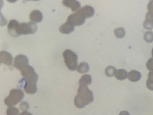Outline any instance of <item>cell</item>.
<instances>
[{
    "mask_svg": "<svg viewBox=\"0 0 153 115\" xmlns=\"http://www.w3.org/2000/svg\"><path fill=\"white\" fill-rule=\"evenodd\" d=\"M94 100L93 92L87 86L79 85L77 94L75 96L74 103L79 108H82L92 102Z\"/></svg>",
    "mask_w": 153,
    "mask_h": 115,
    "instance_id": "obj_1",
    "label": "cell"
},
{
    "mask_svg": "<svg viewBox=\"0 0 153 115\" xmlns=\"http://www.w3.org/2000/svg\"><path fill=\"white\" fill-rule=\"evenodd\" d=\"M65 63L70 70H76L78 66V57L77 55L69 49L65 50L63 53Z\"/></svg>",
    "mask_w": 153,
    "mask_h": 115,
    "instance_id": "obj_2",
    "label": "cell"
},
{
    "mask_svg": "<svg viewBox=\"0 0 153 115\" xmlns=\"http://www.w3.org/2000/svg\"><path fill=\"white\" fill-rule=\"evenodd\" d=\"M24 94L22 90L19 89H13L10 92L9 95L4 100L5 104L10 107L15 105L22 101Z\"/></svg>",
    "mask_w": 153,
    "mask_h": 115,
    "instance_id": "obj_3",
    "label": "cell"
},
{
    "mask_svg": "<svg viewBox=\"0 0 153 115\" xmlns=\"http://www.w3.org/2000/svg\"><path fill=\"white\" fill-rule=\"evenodd\" d=\"M37 26L34 22L30 21L27 23H19L17 30L19 36L35 33L37 30Z\"/></svg>",
    "mask_w": 153,
    "mask_h": 115,
    "instance_id": "obj_4",
    "label": "cell"
},
{
    "mask_svg": "<svg viewBox=\"0 0 153 115\" xmlns=\"http://www.w3.org/2000/svg\"><path fill=\"white\" fill-rule=\"evenodd\" d=\"M22 75L28 82L36 83L38 75L34 68L29 65H27L20 70Z\"/></svg>",
    "mask_w": 153,
    "mask_h": 115,
    "instance_id": "obj_5",
    "label": "cell"
},
{
    "mask_svg": "<svg viewBox=\"0 0 153 115\" xmlns=\"http://www.w3.org/2000/svg\"><path fill=\"white\" fill-rule=\"evenodd\" d=\"M86 18L85 15L78 10L68 16L67 21L74 26H80L85 23Z\"/></svg>",
    "mask_w": 153,
    "mask_h": 115,
    "instance_id": "obj_6",
    "label": "cell"
},
{
    "mask_svg": "<svg viewBox=\"0 0 153 115\" xmlns=\"http://www.w3.org/2000/svg\"><path fill=\"white\" fill-rule=\"evenodd\" d=\"M28 58L26 56L20 54L14 58V66L16 69L20 70L22 67L28 64Z\"/></svg>",
    "mask_w": 153,
    "mask_h": 115,
    "instance_id": "obj_7",
    "label": "cell"
},
{
    "mask_svg": "<svg viewBox=\"0 0 153 115\" xmlns=\"http://www.w3.org/2000/svg\"><path fill=\"white\" fill-rule=\"evenodd\" d=\"M13 57L10 53L5 51H1L0 52V62L8 66L12 65Z\"/></svg>",
    "mask_w": 153,
    "mask_h": 115,
    "instance_id": "obj_8",
    "label": "cell"
},
{
    "mask_svg": "<svg viewBox=\"0 0 153 115\" xmlns=\"http://www.w3.org/2000/svg\"><path fill=\"white\" fill-rule=\"evenodd\" d=\"M19 24L18 22L15 19L11 20L9 22L7 28L10 35L14 37L19 36L17 33V30Z\"/></svg>",
    "mask_w": 153,
    "mask_h": 115,
    "instance_id": "obj_9",
    "label": "cell"
},
{
    "mask_svg": "<svg viewBox=\"0 0 153 115\" xmlns=\"http://www.w3.org/2000/svg\"><path fill=\"white\" fill-rule=\"evenodd\" d=\"M64 5L71 8L72 12H74L81 7L80 2L75 0H64L62 1Z\"/></svg>",
    "mask_w": 153,
    "mask_h": 115,
    "instance_id": "obj_10",
    "label": "cell"
},
{
    "mask_svg": "<svg viewBox=\"0 0 153 115\" xmlns=\"http://www.w3.org/2000/svg\"><path fill=\"white\" fill-rule=\"evenodd\" d=\"M24 79L25 83L23 88L25 92L31 94L35 93L37 90L36 83L27 82Z\"/></svg>",
    "mask_w": 153,
    "mask_h": 115,
    "instance_id": "obj_11",
    "label": "cell"
},
{
    "mask_svg": "<svg viewBox=\"0 0 153 115\" xmlns=\"http://www.w3.org/2000/svg\"><path fill=\"white\" fill-rule=\"evenodd\" d=\"M74 28V25L67 21L61 25L59 28V31L63 34H68L73 31Z\"/></svg>",
    "mask_w": 153,
    "mask_h": 115,
    "instance_id": "obj_12",
    "label": "cell"
},
{
    "mask_svg": "<svg viewBox=\"0 0 153 115\" xmlns=\"http://www.w3.org/2000/svg\"><path fill=\"white\" fill-rule=\"evenodd\" d=\"M30 20L33 22L39 23L42 20L43 15L42 13L38 10H33L30 15Z\"/></svg>",
    "mask_w": 153,
    "mask_h": 115,
    "instance_id": "obj_13",
    "label": "cell"
},
{
    "mask_svg": "<svg viewBox=\"0 0 153 115\" xmlns=\"http://www.w3.org/2000/svg\"><path fill=\"white\" fill-rule=\"evenodd\" d=\"M79 10L82 13L86 16V18L92 17L94 13V10L91 6L86 5Z\"/></svg>",
    "mask_w": 153,
    "mask_h": 115,
    "instance_id": "obj_14",
    "label": "cell"
},
{
    "mask_svg": "<svg viewBox=\"0 0 153 115\" xmlns=\"http://www.w3.org/2000/svg\"><path fill=\"white\" fill-rule=\"evenodd\" d=\"M91 76L88 74H86L82 75L78 82L79 85L87 86L91 84L92 82Z\"/></svg>",
    "mask_w": 153,
    "mask_h": 115,
    "instance_id": "obj_15",
    "label": "cell"
},
{
    "mask_svg": "<svg viewBox=\"0 0 153 115\" xmlns=\"http://www.w3.org/2000/svg\"><path fill=\"white\" fill-rule=\"evenodd\" d=\"M89 66L88 63L84 62H81L78 66L77 70L80 74H84L88 72Z\"/></svg>",
    "mask_w": 153,
    "mask_h": 115,
    "instance_id": "obj_16",
    "label": "cell"
},
{
    "mask_svg": "<svg viewBox=\"0 0 153 115\" xmlns=\"http://www.w3.org/2000/svg\"><path fill=\"white\" fill-rule=\"evenodd\" d=\"M147 9L148 12L146 14L145 19L151 18L153 19V1H150L148 3Z\"/></svg>",
    "mask_w": 153,
    "mask_h": 115,
    "instance_id": "obj_17",
    "label": "cell"
},
{
    "mask_svg": "<svg viewBox=\"0 0 153 115\" xmlns=\"http://www.w3.org/2000/svg\"><path fill=\"white\" fill-rule=\"evenodd\" d=\"M143 25L145 29L149 30H152L153 29V19L150 18L146 19Z\"/></svg>",
    "mask_w": 153,
    "mask_h": 115,
    "instance_id": "obj_18",
    "label": "cell"
},
{
    "mask_svg": "<svg viewBox=\"0 0 153 115\" xmlns=\"http://www.w3.org/2000/svg\"><path fill=\"white\" fill-rule=\"evenodd\" d=\"M116 69L114 66H109L107 67L105 70L106 75L108 77H112L115 75Z\"/></svg>",
    "mask_w": 153,
    "mask_h": 115,
    "instance_id": "obj_19",
    "label": "cell"
},
{
    "mask_svg": "<svg viewBox=\"0 0 153 115\" xmlns=\"http://www.w3.org/2000/svg\"><path fill=\"white\" fill-rule=\"evenodd\" d=\"M114 33L116 37L118 38H122L125 35V31L123 27L117 28L114 30Z\"/></svg>",
    "mask_w": 153,
    "mask_h": 115,
    "instance_id": "obj_20",
    "label": "cell"
},
{
    "mask_svg": "<svg viewBox=\"0 0 153 115\" xmlns=\"http://www.w3.org/2000/svg\"><path fill=\"white\" fill-rule=\"evenodd\" d=\"M6 113L7 115H19V111L17 108L11 106L7 109Z\"/></svg>",
    "mask_w": 153,
    "mask_h": 115,
    "instance_id": "obj_21",
    "label": "cell"
},
{
    "mask_svg": "<svg viewBox=\"0 0 153 115\" xmlns=\"http://www.w3.org/2000/svg\"><path fill=\"white\" fill-rule=\"evenodd\" d=\"M144 39L146 42L151 43L153 42V32L152 31H146L144 34Z\"/></svg>",
    "mask_w": 153,
    "mask_h": 115,
    "instance_id": "obj_22",
    "label": "cell"
},
{
    "mask_svg": "<svg viewBox=\"0 0 153 115\" xmlns=\"http://www.w3.org/2000/svg\"><path fill=\"white\" fill-rule=\"evenodd\" d=\"M126 71L123 69H119L117 70L115 74V77L118 80H121L125 78Z\"/></svg>",
    "mask_w": 153,
    "mask_h": 115,
    "instance_id": "obj_23",
    "label": "cell"
},
{
    "mask_svg": "<svg viewBox=\"0 0 153 115\" xmlns=\"http://www.w3.org/2000/svg\"><path fill=\"white\" fill-rule=\"evenodd\" d=\"M19 108L22 111H26L29 109V105L27 102L22 101L20 104Z\"/></svg>",
    "mask_w": 153,
    "mask_h": 115,
    "instance_id": "obj_24",
    "label": "cell"
},
{
    "mask_svg": "<svg viewBox=\"0 0 153 115\" xmlns=\"http://www.w3.org/2000/svg\"><path fill=\"white\" fill-rule=\"evenodd\" d=\"M147 66H153V59L151 58L149 60L147 63Z\"/></svg>",
    "mask_w": 153,
    "mask_h": 115,
    "instance_id": "obj_25",
    "label": "cell"
},
{
    "mask_svg": "<svg viewBox=\"0 0 153 115\" xmlns=\"http://www.w3.org/2000/svg\"><path fill=\"white\" fill-rule=\"evenodd\" d=\"M19 115H33L32 114L27 111H23L21 112Z\"/></svg>",
    "mask_w": 153,
    "mask_h": 115,
    "instance_id": "obj_26",
    "label": "cell"
},
{
    "mask_svg": "<svg viewBox=\"0 0 153 115\" xmlns=\"http://www.w3.org/2000/svg\"><path fill=\"white\" fill-rule=\"evenodd\" d=\"M152 57H153V48L152 49Z\"/></svg>",
    "mask_w": 153,
    "mask_h": 115,
    "instance_id": "obj_27",
    "label": "cell"
}]
</instances>
